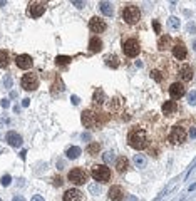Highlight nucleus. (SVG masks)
Instances as JSON below:
<instances>
[{"instance_id":"f257e3e1","label":"nucleus","mask_w":196,"mask_h":201,"mask_svg":"<svg viewBox=\"0 0 196 201\" xmlns=\"http://www.w3.org/2000/svg\"><path fill=\"white\" fill-rule=\"evenodd\" d=\"M127 144L134 149H146L149 146V137L146 134V131L141 126H134L131 127L127 132Z\"/></svg>"},{"instance_id":"f03ea898","label":"nucleus","mask_w":196,"mask_h":201,"mask_svg":"<svg viewBox=\"0 0 196 201\" xmlns=\"http://www.w3.org/2000/svg\"><path fill=\"white\" fill-rule=\"evenodd\" d=\"M141 19V10L137 5L134 4H126L124 5V9H122V20L129 25H134L137 23Z\"/></svg>"},{"instance_id":"7ed1b4c3","label":"nucleus","mask_w":196,"mask_h":201,"mask_svg":"<svg viewBox=\"0 0 196 201\" xmlns=\"http://www.w3.org/2000/svg\"><path fill=\"white\" fill-rule=\"evenodd\" d=\"M91 174L99 183H109L112 178V173H111V169L108 168V164H94L92 169H91Z\"/></svg>"},{"instance_id":"20e7f679","label":"nucleus","mask_w":196,"mask_h":201,"mask_svg":"<svg viewBox=\"0 0 196 201\" xmlns=\"http://www.w3.org/2000/svg\"><path fill=\"white\" fill-rule=\"evenodd\" d=\"M87 178H89V173L86 171L84 168H72V169L69 171V174H67V179H69V183H72V184H77V186H80V184H86Z\"/></svg>"},{"instance_id":"39448f33","label":"nucleus","mask_w":196,"mask_h":201,"mask_svg":"<svg viewBox=\"0 0 196 201\" xmlns=\"http://www.w3.org/2000/svg\"><path fill=\"white\" fill-rule=\"evenodd\" d=\"M122 50H124V54H126V57H137L141 52V44L137 39L131 37L127 39V40H124V44H122Z\"/></svg>"},{"instance_id":"423d86ee","label":"nucleus","mask_w":196,"mask_h":201,"mask_svg":"<svg viewBox=\"0 0 196 201\" xmlns=\"http://www.w3.org/2000/svg\"><path fill=\"white\" fill-rule=\"evenodd\" d=\"M186 137H188L186 129H184V127H181V126H174V127H171V131H169V136H168L169 143H171V144H174V146H178V144H181V143H184V141H186Z\"/></svg>"},{"instance_id":"0eeeda50","label":"nucleus","mask_w":196,"mask_h":201,"mask_svg":"<svg viewBox=\"0 0 196 201\" xmlns=\"http://www.w3.org/2000/svg\"><path fill=\"white\" fill-rule=\"evenodd\" d=\"M20 86H22L25 91H35L39 87V77H37V74H34V72L23 74L22 79H20Z\"/></svg>"},{"instance_id":"6e6552de","label":"nucleus","mask_w":196,"mask_h":201,"mask_svg":"<svg viewBox=\"0 0 196 201\" xmlns=\"http://www.w3.org/2000/svg\"><path fill=\"white\" fill-rule=\"evenodd\" d=\"M45 9H47V2H30V5H29V15L32 19H37V17L44 15Z\"/></svg>"},{"instance_id":"1a4fd4ad","label":"nucleus","mask_w":196,"mask_h":201,"mask_svg":"<svg viewBox=\"0 0 196 201\" xmlns=\"http://www.w3.org/2000/svg\"><path fill=\"white\" fill-rule=\"evenodd\" d=\"M89 29H91V32H94V34H101L108 29V23L104 22L101 17H92V19L89 20Z\"/></svg>"},{"instance_id":"9d476101","label":"nucleus","mask_w":196,"mask_h":201,"mask_svg":"<svg viewBox=\"0 0 196 201\" xmlns=\"http://www.w3.org/2000/svg\"><path fill=\"white\" fill-rule=\"evenodd\" d=\"M15 64H17L19 69L27 70V69H30V67L34 66V61H32V57L29 56V54H19V56L15 57Z\"/></svg>"},{"instance_id":"9b49d317","label":"nucleus","mask_w":196,"mask_h":201,"mask_svg":"<svg viewBox=\"0 0 196 201\" xmlns=\"http://www.w3.org/2000/svg\"><path fill=\"white\" fill-rule=\"evenodd\" d=\"M80 121L86 127H96V112L91 109H86L80 114Z\"/></svg>"},{"instance_id":"f8f14e48","label":"nucleus","mask_w":196,"mask_h":201,"mask_svg":"<svg viewBox=\"0 0 196 201\" xmlns=\"http://www.w3.org/2000/svg\"><path fill=\"white\" fill-rule=\"evenodd\" d=\"M173 56L176 57L178 61H184L188 57V49H186V45L181 42V40H178L176 44H174V47H173Z\"/></svg>"},{"instance_id":"ddd939ff","label":"nucleus","mask_w":196,"mask_h":201,"mask_svg":"<svg viewBox=\"0 0 196 201\" xmlns=\"http://www.w3.org/2000/svg\"><path fill=\"white\" fill-rule=\"evenodd\" d=\"M108 198L109 201H122L124 200V189H122L121 186H117V184H114V186H111V189L108 191Z\"/></svg>"},{"instance_id":"4468645a","label":"nucleus","mask_w":196,"mask_h":201,"mask_svg":"<svg viewBox=\"0 0 196 201\" xmlns=\"http://www.w3.org/2000/svg\"><path fill=\"white\" fill-rule=\"evenodd\" d=\"M184 91H186V87H184L183 82H173V84L169 86V96L173 99L183 97V96H184Z\"/></svg>"},{"instance_id":"2eb2a0df","label":"nucleus","mask_w":196,"mask_h":201,"mask_svg":"<svg viewBox=\"0 0 196 201\" xmlns=\"http://www.w3.org/2000/svg\"><path fill=\"white\" fill-rule=\"evenodd\" d=\"M5 141H7L12 148H20V146H22V137H20L19 132H15V131L7 132V134H5Z\"/></svg>"},{"instance_id":"dca6fc26","label":"nucleus","mask_w":196,"mask_h":201,"mask_svg":"<svg viewBox=\"0 0 196 201\" xmlns=\"http://www.w3.org/2000/svg\"><path fill=\"white\" fill-rule=\"evenodd\" d=\"M82 200H84V196L77 188H70L64 193V201H82Z\"/></svg>"},{"instance_id":"f3484780","label":"nucleus","mask_w":196,"mask_h":201,"mask_svg":"<svg viewBox=\"0 0 196 201\" xmlns=\"http://www.w3.org/2000/svg\"><path fill=\"white\" fill-rule=\"evenodd\" d=\"M106 101H108V97H106V92H104L101 87H97V89L94 91V96H92V102L96 107H101V106H104L106 104Z\"/></svg>"},{"instance_id":"a211bd4d","label":"nucleus","mask_w":196,"mask_h":201,"mask_svg":"<svg viewBox=\"0 0 196 201\" xmlns=\"http://www.w3.org/2000/svg\"><path fill=\"white\" fill-rule=\"evenodd\" d=\"M193 67L189 66V64H184V66L179 67V70H178V75L181 77V80H184V82H188V80L193 79Z\"/></svg>"},{"instance_id":"6ab92c4d","label":"nucleus","mask_w":196,"mask_h":201,"mask_svg":"<svg viewBox=\"0 0 196 201\" xmlns=\"http://www.w3.org/2000/svg\"><path fill=\"white\" fill-rule=\"evenodd\" d=\"M101 49H102V40L97 37V35H94V37H91V40H89V47L87 50L91 52V54H97V52H101Z\"/></svg>"},{"instance_id":"aec40b11","label":"nucleus","mask_w":196,"mask_h":201,"mask_svg":"<svg viewBox=\"0 0 196 201\" xmlns=\"http://www.w3.org/2000/svg\"><path fill=\"white\" fill-rule=\"evenodd\" d=\"M116 171L117 173H126L127 169H129V159L126 158V156H119V158L116 159Z\"/></svg>"},{"instance_id":"412c9836","label":"nucleus","mask_w":196,"mask_h":201,"mask_svg":"<svg viewBox=\"0 0 196 201\" xmlns=\"http://www.w3.org/2000/svg\"><path fill=\"white\" fill-rule=\"evenodd\" d=\"M161 111H163V114H166V116H173V114H176V111H178L176 101H166V102L163 104Z\"/></svg>"},{"instance_id":"4be33fe9","label":"nucleus","mask_w":196,"mask_h":201,"mask_svg":"<svg viewBox=\"0 0 196 201\" xmlns=\"http://www.w3.org/2000/svg\"><path fill=\"white\" fill-rule=\"evenodd\" d=\"M169 47H171V35L163 34V35L159 37V40H158V49L159 50H166V49H169Z\"/></svg>"},{"instance_id":"5701e85b","label":"nucleus","mask_w":196,"mask_h":201,"mask_svg":"<svg viewBox=\"0 0 196 201\" xmlns=\"http://www.w3.org/2000/svg\"><path fill=\"white\" fill-rule=\"evenodd\" d=\"M99 10H101L106 17H112V15H114V7H112L111 2H101V4H99Z\"/></svg>"},{"instance_id":"b1692460","label":"nucleus","mask_w":196,"mask_h":201,"mask_svg":"<svg viewBox=\"0 0 196 201\" xmlns=\"http://www.w3.org/2000/svg\"><path fill=\"white\" fill-rule=\"evenodd\" d=\"M62 89H64V82H62L61 75H57L56 80H54V84L50 86V92L52 94H57V92H61Z\"/></svg>"},{"instance_id":"393cba45","label":"nucleus","mask_w":196,"mask_h":201,"mask_svg":"<svg viewBox=\"0 0 196 201\" xmlns=\"http://www.w3.org/2000/svg\"><path fill=\"white\" fill-rule=\"evenodd\" d=\"M65 156L69 159H77L80 156V148H77V146H70L69 149L65 151Z\"/></svg>"},{"instance_id":"a878e982","label":"nucleus","mask_w":196,"mask_h":201,"mask_svg":"<svg viewBox=\"0 0 196 201\" xmlns=\"http://www.w3.org/2000/svg\"><path fill=\"white\" fill-rule=\"evenodd\" d=\"M10 64V57H9V52L4 50V49H0V67L5 69V67Z\"/></svg>"},{"instance_id":"bb28decb","label":"nucleus","mask_w":196,"mask_h":201,"mask_svg":"<svg viewBox=\"0 0 196 201\" xmlns=\"http://www.w3.org/2000/svg\"><path fill=\"white\" fill-rule=\"evenodd\" d=\"M86 151H87L91 156H97L99 153H101V144H99V143H91V144H87Z\"/></svg>"},{"instance_id":"cd10ccee","label":"nucleus","mask_w":196,"mask_h":201,"mask_svg":"<svg viewBox=\"0 0 196 201\" xmlns=\"http://www.w3.org/2000/svg\"><path fill=\"white\" fill-rule=\"evenodd\" d=\"M106 64H108L111 69H117V67H119V57L114 56V54H111V56L106 57Z\"/></svg>"},{"instance_id":"c85d7f7f","label":"nucleus","mask_w":196,"mask_h":201,"mask_svg":"<svg viewBox=\"0 0 196 201\" xmlns=\"http://www.w3.org/2000/svg\"><path fill=\"white\" fill-rule=\"evenodd\" d=\"M56 64L59 67H65L70 64V57L69 56H57L56 57Z\"/></svg>"},{"instance_id":"c756f323","label":"nucleus","mask_w":196,"mask_h":201,"mask_svg":"<svg viewBox=\"0 0 196 201\" xmlns=\"http://www.w3.org/2000/svg\"><path fill=\"white\" fill-rule=\"evenodd\" d=\"M132 161H134L136 168H144V166H146V158H144V154H136Z\"/></svg>"},{"instance_id":"7c9ffc66","label":"nucleus","mask_w":196,"mask_h":201,"mask_svg":"<svg viewBox=\"0 0 196 201\" xmlns=\"http://www.w3.org/2000/svg\"><path fill=\"white\" fill-rule=\"evenodd\" d=\"M168 25H169V29H173V30H178V29L181 27V22H179V19H178V17H169Z\"/></svg>"},{"instance_id":"2f4dec72","label":"nucleus","mask_w":196,"mask_h":201,"mask_svg":"<svg viewBox=\"0 0 196 201\" xmlns=\"http://www.w3.org/2000/svg\"><path fill=\"white\" fill-rule=\"evenodd\" d=\"M102 159H104V164H108V163H116V156H114V153H104V154H102Z\"/></svg>"},{"instance_id":"473e14b6","label":"nucleus","mask_w":196,"mask_h":201,"mask_svg":"<svg viewBox=\"0 0 196 201\" xmlns=\"http://www.w3.org/2000/svg\"><path fill=\"white\" fill-rule=\"evenodd\" d=\"M151 77H153L154 80H158V82H161L163 80V75H161V70H151Z\"/></svg>"},{"instance_id":"72a5a7b5","label":"nucleus","mask_w":196,"mask_h":201,"mask_svg":"<svg viewBox=\"0 0 196 201\" xmlns=\"http://www.w3.org/2000/svg\"><path fill=\"white\" fill-rule=\"evenodd\" d=\"M188 102L191 104V106H196V91H189V94H188Z\"/></svg>"},{"instance_id":"f704fd0d","label":"nucleus","mask_w":196,"mask_h":201,"mask_svg":"<svg viewBox=\"0 0 196 201\" xmlns=\"http://www.w3.org/2000/svg\"><path fill=\"white\" fill-rule=\"evenodd\" d=\"M0 183H2V186H9L10 183H12V176L10 174H4L2 179H0Z\"/></svg>"},{"instance_id":"c9c22d12","label":"nucleus","mask_w":196,"mask_h":201,"mask_svg":"<svg viewBox=\"0 0 196 201\" xmlns=\"http://www.w3.org/2000/svg\"><path fill=\"white\" fill-rule=\"evenodd\" d=\"M4 86L7 87V89H10V87H12V77H10L9 74L4 75Z\"/></svg>"},{"instance_id":"e433bc0d","label":"nucleus","mask_w":196,"mask_h":201,"mask_svg":"<svg viewBox=\"0 0 196 201\" xmlns=\"http://www.w3.org/2000/svg\"><path fill=\"white\" fill-rule=\"evenodd\" d=\"M153 29H154V32L159 34L161 32V23L158 22V20H153Z\"/></svg>"},{"instance_id":"4c0bfd02","label":"nucleus","mask_w":196,"mask_h":201,"mask_svg":"<svg viewBox=\"0 0 196 201\" xmlns=\"http://www.w3.org/2000/svg\"><path fill=\"white\" fill-rule=\"evenodd\" d=\"M188 30H189L191 34H196V25L193 22H189V23H188Z\"/></svg>"},{"instance_id":"58836bf2","label":"nucleus","mask_w":196,"mask_h":201,"mask_svg":"<svg viewBox=\"0 0 196 201\" xmlns=\"http://www.w3.org/2000/svg\"><path fill=\"white\" fill-rule=\"evenodd\" d=\"M0 104H2V107H4V109H7V107H9V106H10L9 99H2V102H0Z\"/></svg>"},{"instance_id":"ea45409f","label":"nucleus","mask_w":196,"mask_h":201,"mask_svg":"<svg viewBox=\"0 0 196 201\" xmlns=\"http://www.w3.org/2000/svg\"><path fill=\"white\" fill-rule=\"evenodd\" d=\"M30 201H45V200H44V198L40 196V194H34V196H32V200H30Z\"/></svg>"},{"instance_id":"a19ab883","label":"nucleus","mask_w":196,"mask_h":201,"mask_svg":"<svg viewBox=\"0 0 196 201\" xmlns=\"http://www.w3.org/2000/svg\"><path fill=\"white\" fill-rule=\"evenodd\" d=\"M62 184V179L59 178V176H56V178H54V186H61Z\"/></svg>"},{"instance_id":"79ce46f5","label":"nucleus","mask_w":196,"mask_h":201,"mask_svg":"<svg viewBox=\"0 0 196 201\" xmlns=\"http://www.w3.org/2000/svg\"><path fill=\"white\" fill-rule=\"evenodd\" d=\"M89 191H91V193H99V186L92 184V186H89Z\"/></svg>"},{"instance_id":"37998d69","label":"nucleus","mask_w":196,"mask_h":201,"mask_svg":"<svg viewBox=\"0 0 196 201\" xmlns=\"http://www.w3.org/2000/svg\"><path fill=\"white\" fill-rule=\"evenodd\" d=\"M70 101H72V104H79L80 102V99L77 97V96H72V97H70Z\"/></svg>"},{"instance_id":"c03bdc74","label":"nucleus","mask_w":196,"mask_h":201,"mask_svg":"<svg viewBox=\"0 0 196 201\" xmlns=\"http://www.w3.org/2000/svg\"><path fill=\"white\" fill-rule=\"evenodd\" d=\"M124 200H126V201H137V198H136V196H132V194H129V196H127V198H124Z\"/></svg>"},{"instance_id":"a18cd8bd","label":"nucleus","mask_w":196,"mask_h":201,"mask_svg":"<svg viewBox=\"0 0 196 201\" xmlns=\"http://www.w3.org/2000/svg\"><path fill=\"white\" fill-rule=\"evenodd\" d=\"M14 201H25V198L20 196V194H17V196H14Z\"/></svg>"},{"instance_id":"49530a36","label":"nucleus","mask_w":196,"mask_h":201,"mask_svg":"<svg viewBox=\"0 0 196 201\" xmlns=\"http://www.w3.org/2000/svg\"><path fill=\"white\" fill-rule=\"evenodd\" d=\"M74 5L77 9H82V7H84V2H74Z\"/></svg>"},{"instance_id":"de8ad7c7","label":"nucleus","mask_w":196,"mask_h":201,"mask_svg":"<svg viewBox=\"0 0 196 201\" xmlns=\"http://www.w3.org/2000/svg\"><path fill=\"white\" fill-rule=\"evenodd\" d=\"M189 134H191V137H196V127H191V132H189Z\"/></svg>"},{"instance_id":"09e8293b","label":"nucleus","mask_w":196,"mask_h":201,"mask_svg":"<svg viewBox=\"0 0 196 201\" xmlns=\"http://www.w3.org/2000/svg\"><path fill=\"white\" fill-rule=\"evenodd\" d=\"M25 154H27V151H25V149H23V151H20V158H22V159H25Z\"/></svg>"},{"instance_id":"8fccbe9b","label":"nucleus","mask_w":196,"mask_h":201,"mask_svg":"<svg viewBox=\"0 0 196 201\" xmlns=\"http://www.w3.org/2000/svg\"><path fill=\"white\" fill-rule=\"evenodd\" d=\"M22 106H23V107H27V106H29V99H23V101H22Z\"/></svg>"},{"instance_id":"3c124183","label":"nucleus","mask_w":196,"mask_h":201,"mask_svg":"<svg viewBox=\"0 0 196 201\" xmlns=\"http://www.w3.org/2000/svg\"><path fill=\"white\" fill-rule=\"evenodd\" d=\"M193 189H196V183H195V184H191V186H189V191H193Z\"/></svg>"},{"instance_id":"603ef678","label":"nucleus","mask_w":196,"mask_h":201,"mask_svg":"<svg viewBox=\"0 0 196 201\" xmlns=\"http://www.w3.org/2000/svg\"><path fill=\"white\" fill-rule=\"evenodd\" d=\"M193 49H195V50H196V39H195V40H193Z\"/></svg>"},{"instance_id":"864d4df0","label":"nucleus","mask_w":196,"mask_h":201,"mask_svg":"<svg viewBox=\"0 0 196 201\" xmlns=\"http://www.w3.org/2000/svg\"><path fill=\"white\" fill-rule=\"evenodd\" d=\"M0 201H2V198H0Z\"/></svg>"}]
</instances>
